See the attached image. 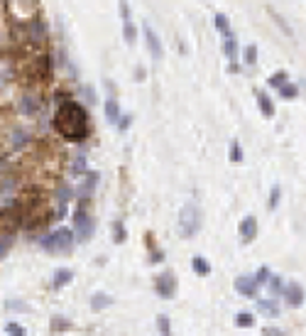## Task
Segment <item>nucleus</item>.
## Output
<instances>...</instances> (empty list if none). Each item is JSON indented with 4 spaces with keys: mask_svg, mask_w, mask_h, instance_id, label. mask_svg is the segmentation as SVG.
Returning a JSON list of instances; mask_svg holds the SVG:
<instances>
[{
    "mask_svg": "<svg viewBox=\"0 0 306 336\" xmlns=\"http://www.w3.org/2000/svg\"><path fill=\"white\" fill-rule=\"evenodd\" d=\"M52 123H54L56 133L69 142H84L91 135L88 111L81 106V101H74V98H64L56 103Z\"/></svg>",
    "mask_w": 306,
    "mask_h": 336,
    "instance_id": "f257e3e1",
    "label": "nucleus"
},
{
    "mask_svg": "<svg viewBox=\"0 0 306 336\" xmlns=\"http://www.w3.org/2000/svg\"><path fill=\"white\" fill-rule=\"evenodd\" d=\"M177 228H179L181 238H191V236L198 233V228H201V209L196 206L194 201H189V204L181 206Z\"/></svg>",
    "mask_w": 306,
    "mask_h": 336,
    "instance_id": "f03ea898",
    "label": "nucleus"
},
{
    "mask_svg": "<svg viewBox=\"0 0 306 336\" xmlns=\"http://www.w3.org/2000/svg\"><path fill=\"white\" fill-rule=\"evenodd\" d=\"M74 231L71 228H56L42 238V248L49 253H69L74 248Z\"/></svg>",
    "mask_w": 306,
    "mask_h": 336,
    "instance_id": "7ed1b4c3",
    "label": "nucleus"
},
{
    "mask_svg": "<svg viewBox=\"0 0 306 336\" xmlns=\"http://www.w3.org/2000/svg\"><path fill=\"white\" fill-rule=\"evenodd\" d=\"M93 231H96V224H93L91 213L86 209H76V213H74V233H76L79 243H88Z\"/></svg>",
    "mask_w": 306,
    "mask_h": 336,
    "instance_id": "20e7f679",
    "label": "nucleus"
},
{
    "mask_svg": "<svg viewBox=\"0 0 306 336\" xmlns=\"http://www.w3.org/2000/svg\"><path fill=\"white\" fill-rule=\"evenodd\" d=\"M22 27V40L27 44H35V47H40V44L47 42V27H44L42 20H32V22H25V25H20Z\"/></svg>",
    "mask_w": 306,
    "mask_h": 336,
    "instance_id": "39448f33",
    "label": "nucleus"
},
{
    "mask_svg": "<svg viewBox=\"0 0 306 336\" xmlns=\"http://www.w3.org/2000/svg\"><path fill=\"white\" fill-rule=\"evenodd\" d=\"M154 290H157V294H159L162 299H172V297L177 294V278H174L172 272H162V275H157Z\"/></svg>",
    "mask_w": 306,
    "mask_h": 336,
    "instance_id": "423d86ee",
    "label": "nucleus"
},
{
    "mask_svg": "<svg viewBox=\"0 0 306 336\" xmlns=\"http://www.w3.org/2000/svg\"><path fill=\"white\" fill-rule=\"evenodd\" d=\"M142 32H145V40H147V49H150L152 59L162 62V59H164V47H162V40H159V35H154V29L150 27L147 22L142 25Z\"/></svg>",
    "mask_w": 306,
    "mask_h": 336,
    "instance_id": "0eeeda50",
    "label": "nucleus"
},
{
    "mask_svg": "<svg viewBox=\"0 0 306 336\" xmlns=\"http://www.w3.org/2000/svg\"><path fill=\"white\" fill-rule=\"evenodd\" d=\"M282 294H284V299H287L289 307H301V304H304V290H301L299 282H289V285L282 290Z\"/></svg>",
    "mask_w": 306,
    "mask_h": 336,
    "instance_id": "6e6552de",
    "label": "nucleus"
},
{
    "mask_svg": "<svg viewBox=\"0 0 306 336\" xmlns=\"http://www.w3.org/2000/svg\"><path fill=\"white\" fill-rule=\"evenodd\" d=\"M42 111V101L37 94H25V96L20 98V113H25V115H37V113Z\"/></svg>",
    "mask_w": 306,
    "mask_h": 336,
    "instance_id": "1a4fd4ad",
    "label": "nucleus"
},
{
    "mask_svg": "<svg viewBox=\"0 0 306 336\" xmlns=\"http://www.w3.org/2000/svg\"><path fill=\"white\" fill-rule=\"evenodd\" d=\"M235 290L243 297H255L257 292V280H255V275H240L235 278Z\"/></svg>",
    "mask_w": 306,
    "mask_h": 336,
    "instance_id": "9d476101",
    "label": "nucleus"
},
{
    "mask_svg": "<svg viewBox=\"0 0 306 336\" xmlns=\"http://www.w3.org/2000/svg\"><path fill=\"white\" fill-rule=\"evenodd\" d=\"M255 236H257V221H255V216H245L240 221V240L243 243H252Z\"/></svg>",
    "mask_w": 306,
    "mask_h": 336,
    "instance_id": "9b49d317",
    "label": "nucleus"
},
{
    "mask_svg": "<svg viewBox=\"0 0 306 336\" xmlns=\"http://www.w3.org/2000/svg\"><path fill=\"white\" fill-rule=\"evenodd\" d=\"M96 184H98V174H96V172H88V174H86V179H84V184L79 187V199H81V201H88V199L93 196Z\"/></svg>",
    "mask_w": 306,
    "mask_h": 336,
    "instance_id": "f8f14e48",
    "label": "nucleus"
},
{
    "mask_svg": "<svg viewBox=\"0 0 306 336\" xmlns=\"http://www.w3.org/2000/svg\"><path fill=\"white\" fill-rule=\"evenodd\" d=\"M255 96H257V106H260L264 118H275V103H272V98L267 96L264 91H257Z\"/></svg>",
    "mask_w": 306,
    "mask_h": 336,
    "instance_id": "ddd939ff",
    "label": "nucleus"
},
{
    "mask_svg": "<svg viewBox=\"0 0 306 336\" xmlns=\"http://www.w3.org/2000/svg\"><path fill=\"white\" fill-rule=\"evenodd\" d=\"M15 246V231L13 228H5V231H0V258H5L10 248Z\"/></svg>",
    "mask_w": 306,
    "mask_h": 336,
    "instance_id": "4468645a",
    "label": "nucleus"
},
{
    "mask_svg": "<svg viewBox=\"0 0 306 336\" xmlns=\"http://www.w3.org/2000/svg\"><path fill=\"white\" fill-rule=\"evenodd\" d=\"M71 280H74V272H71L69 267H61V270H56V272H54L52 287H54V290H61V287H66Z\"/></svg>",
    "mask_w": 306,
    "mask_h": 336,
    "instance_id": "2eb2a0df",
    "label": "nucleus"
},
{
    "mask_svg": "<svg viewBox=\"0 0 306 336\" xmlns=\"http://www.w3.org/2000/svg\"><path fill=\"white\" fill-rule=\"evenodd\" d=\"M120 106H118V101L115 98H108L106 101V118H108V123L111 126H118V120H120Z\"/></svg>",
    "mask_w": 306,
    "mask_h": 336,
    "instance_id": "dca6fc26",
    "label": "nucleus"
},
{
    "mask_svg": "<svg viewBox=\"0 0 306 336\" xmlns=\"http://www.w3.org/2000/svg\"><path fill=\"white\" fill-rule=\"evenodd\" d=\"M13 76H15V64L8 59V56H3V59H0V86H5Z\"/></svg>",
    "mask_w": 306,
    "mask_h": 336,
    "instance_id": "f3484780",
    "label": "nucleus"
},
{
    "mask_svg": "<svg viewBox=\"0 0 306 336\" xmlns=\"http://www.w3.org/2000/svg\"><path fill=\"white\" fill-rule=\"evenodd\" d=\"M108 307H113V297H108L106 292H96L91 297V309L100 312V309H108Z\"/></svg>",
    "mask_w": 306,
    "mask_h": 336,
    "instance_id": "a211bd4d",
    "label": "nucleus"
},
{
    "mask_svg": "<svg viewBox=\"0 0 306 336\" xmlns=\"http://www.w3.org/2000/svg\"><path fill=\"white\" fill-rule=\"evenodd\" d=\"M257 309L262 312L264 317H277L279 314V304L275 299H260V302H257Z\"/></svg>",
    "mask_w": 306,
    "mask_h": 336,
    "instance_id": "6ab92c4d",
    "label": "nucleus"
},
{
    "mask_svg": "<svg viewBox=\"0 0 306 336\" xmlns=\"http://www.w3.org/2000/svg\"><path fill=\"white\" fill-rule=\"evenodd\" d=\"M213 25H216V29L221 32L223 37H225V35H230V20H228V15L216 13V15H213Z\"/></svg>",
    "mask_w": 306,
    "mask_h": 336,
    "instance_id": "aec40b11",
    "label": "nucleus"
},
{
    "mask_svg": "<svg viewBox=\"0 0 306 336\" xmlns=\"http://www.w3.org/2000/svg\"><path fill=\"white\" fill-rule=\"evenodd\" d=\"M191 267L196 270V275H211V263L206 258H201V255H194V260H191Z\"/></svg>",
    "mask_w": 306,
    "mask_h": 336,
    "instance_id": "412c9836",
    "label": "nucleus"
},
{
    "mask_svg": "<svg viewBox=\"0 0 306 336\" xmlns=\"http://www.w3.org/2000/svg\"><path fill=\"white\" fill-rule=\"evenodd\" d=\"M71 194H74V192H71L69 184H61V187H59V216L64 213V209H66V204H69Z\"/></svg>",
    "mask_w": 306,
    "mask_h": 336,
    "instance_id": "4be33fe9",
    "label": "nucleus"
},
{
    "mask_svg": "<svg viewBox=\"0 0 306 336\" xmlns=\"http://www.w3.org/2000/svg\"><path fill=\"white\" fill-rule=\"evenodd\" d=\"M123 40H125L127 44H132L135 40H138V27H135V22H132V20L123 22Z\"/></svg>",
    "mask_w": 306,
    "mask_h": 336,
    "instance_id": "5701e85b",
    "label": "nucleus"
},
{
    "mask_svg": "<svg viewBox=\"0 0 306 336\" xmlns=\"http://www.w3.org/2000/svg\"><path fill=\"white\" fill-rule=\"evenodd\" d=\"M277 91H279V96H282V98H287V101H289V98H296V96H299V86H296V84H292V81H287V84H282V86H279V88H277Z\"/></svg>",
    "mask_w": 306,
    "mask_h": 336,
    "instance_id": "b1692460",
    "label": "nucleus"
},
{
    "mask_svg": "<svg viewBox=\"0 0 306 336\" xmlns=\"http://www.w3.org/2000/svg\"><path fill=\"white\" fill-rule=\"evenodd\" d=\"M86 167H88V165H86V155L84 152L76 155L74 162H71V174H76V177H79V174H86Z\"/></svg>",
    "mask_w": 306,
    "mask_h": 336,
    "instance_id": "393cba45",
    "label": "nucleus"
},
{
    "mask_svg": "<svg viewBox=\"0 0 306 336\" xmlns=\"http://www.w3.org/2000/svg\"><path fill=\"white\" fill-rule=\"evenodd\" d=\"M235 324L243 326V329H250V326H255V314H250V312H240L235 317Z\"/></svg>",
    "mask_w": 306,
    "mask_h": 336,
    "instance_id": "a878e982",
    "label": "nucleus"
},
{
    "mask_svg": "<svg viewBox=\"0 0 306 336\" xmlns=\"http://www.w3.org/2000/svg\"><path fill=\"white\" fill-rule=\"evenodd\" d=\"M228 157H230V162H243V147H240V142L233 140L230 142V147H228Z\"/></svg>",
    "mask_w": 306,
    "mask_h": 336,
    "instance_id": "bb28decb",
    "label": "nucleus"
},
{
    "mask_svg": "<svg viewBox=\"0 0 306 336\" xmlns=\"http://www.w3.org/2000/svg\"><path fill=\"white\" fill-rule=\"evenodd\" d=\"M157 329H159L162 336H172V324H169L167 314H159V317H157Z\"/></svg>",
    "mask_w": 306,
    "mask_h": 336,
    "instance_id": "cd10ccee",
    "label": "nucleus"
},
{
    "mask_svg": "<svg viewBox=\"0 0 306 336\" xmlns=\"http://www.w3.org/2000/svg\"><path fill=\"white\" fill-rule=\"evenodd\" d=\"M287 81H289L287 71H277V74H272V76H269V81H267V84L272 86V88H279V86L287 84Z\"/></svg>",
    "mask_w": 306,
    "mask_h": 336,
    "instance_id": "c85d7f7f",
    "label": "nucleus"
},
{
    "mask_svg": "<svg viewBox=\"0 0 306 336\" xmlns=\"http://www.w3.org/2000/svg\"><path fill=\"white\" fill-rule=\"evenodd\" d=\"M245 64L248 67H255L257 64V47L255 44H248L245 47Z\"/></svg>",
    "mask_w": 306,
    "mask_h": 336,
    "instance_id": "c756f323",
    "label": "nucleus"
},
{
    "mask_svg": "<svg viewBox=\"0 0 306 336\" xmlns=\"http://www.w3.org/2000/svg\"><path fill=\"white\" fill-rule=\"evenodd\" d=\"M5 331H8L10 336H25L27 334V329H25L22 324H17V322H10L8 326H5Z\"/></svg>",
    "mask_w": 306,
    "mask_h": 336,
    "instance_id": "7c9ffc66",
    "label": "nucleus"
},
{
    "mask_svg": "<svg viewBox=\"0 0 306 336\" xmlns=\"http://www.w3.org/2000/svg\"><path fill=\"white\" fill-rule=\"evenodd\" d=\"M125 238H127L125 226H123V224H115V226H113V240H115V243H123Z\"/></svg>",
    "mask_w": 306,
    "mask_h": 336,
    "instance_id": "2f4dec72",
    "label": "nucleus"
},
{
    "mask_svg": "<svg viewBox=\"0 0 306 336\" xmlns=\"http://www.w3.org/2000/svg\"><path fill=\"white\" fill-rule=\"evenodd\" d=\"M267 285H269V292H272V294H282V290H284V287H282V280H279L277 275H275V278L269 275V280H267Z\"/></svg>",
    "mask_w": 306,
    "mask_h": 336,
    "instance_id": "473e14b6",
    "label": "nucleus"
},
{
    "mask_svg": "<svg viewBox=\"0 0 306 336\" xmlns=\"http://www.w3.org/2000/svg\"><path fill=\"white\" fill-rule=\"evenodd\" d=\"M13 145H15V147H22V145H27V133H25V130H15Z\"/></svg>",
    "mask_w": 306,
    "mask_h": 336,
    "instance_id": "72a5a7b5",
    "label": "nucleus"
},
{
    "mask_svg": "<svg viewBox=\"0 0 306 336\" xmlns=\"http://www.w3.org/2000/svg\"><path fill=\"white\" fill-rule=\"evenodd\" d=\"M279 196H282V189L279 187H272V194H269V209H277V204H279Z\"/></svg>",
    "mask_w": 306,
    "mask_h": 336,
    "instance_id": "f704fd0d",
    "label": "nucleus"
},
{
    "mask_svg": "<svg viewBox=\"0 0 306 336\" xmlns=\"http://www.w3.org/2000/svg\"><path fill=\"white\" fill-rule=\"evenodd\" d=\"M120 17H123V22L132 20L130 17V0H120Z\"/></svg>",
    "mask_w": 306,
    "mask_h": 336,
    "instance_id": "c9c22d12",
    "label": "nucleus"
},
{
    "mask_svg": "<svg viewBox=\"0 0 306 336\" xmlns=\"http://www.w3.org/2000/svg\"><path fill=\"white\" fill-rule=\"evenodd\" d=\"M269 15H272V17H275V20H277V22H279V27L284 29V32H287V35H292V29H289V25H287V22H284V20H282V17H279V15L275 13V10H272V8H269Z\"/></svg>",
    "mask_w": 306,
    "mask_h": 336,
    "instance_id": "e433bc0d",
    "label": "nucleus"
},
{
    "mask_svg": "<svg viewBox=\"0 0 306 336\" xmlns=\"http://www.w3.org/2000/svg\"><path fill=\"white\" fill-rule=\"evenodd\" d=\"M255 280H257V285H260V282H267L269 280V270H267V267H260L257 275H255Z\"/></svg>",
    "mask_w": 306,
    "mask_h": 336,
    "instance_id": "4c0bfd02",
    "label": "nucleus"
},
{
    "mask_svg": "<svg viewBox=\"0 0 306 336\" xmlns=\"http://www.w3.org/2000/svg\"><path fill=\"white\" fill-rule=\"evenodd\" d=\"M71 324L66 322V319H59V317H54L52 319V329H69Z\"/></svg>",
    "mask_w": 306,
    "mask_h": 336,
    "instance_id": "58836bf2",
    "label": "nucleus"
},
{
    "mask_svg": "<svg viewBox=\"0 0 306 336\" xmlns=\"http://www.w3.org/2000/svg\"><path fill=\"white\" fill-rule=\"evenodd\" d=\"M130 123H132V118H130V115H120L118 128H120V130H127V128H130Z\"/></svg>",
    "mask_w": 306,
    "mask_h": 336,
    "instance_id": "ea45409f",
    "label": "nucleus"
},
{
    "mask_svg": "<svg viewBox=\"0 0 306 336\" xmlns=\"http://www.w3.org/2000/svg\"><path fill=\"white\" fill-rule=\"evenodd\" d=\"M8 309H22V312H29V307L25 304V302H13V299L8 302Z\"/></svg>",
    "mask_w": 306,
    "mask_h": 336,
    "instance_id": "a19ab883",
    "label": "nucleus"
},
{
    "mask_svg": "<svg viewBox=\"0 0 306 336\" xmlns=\"http://www.w3.org/2000/svg\"><path fill=\"white\" fill-rule=\"evenodd\" d=\"M162 260H164V255H162L159 251L152 253V258H150V263H162Z\"/></svg>",
    "mask_w": 306,
    "mask_h": 336,
    "instance_id": "79ce46f5",
    "label": "nucleus"
},
{
    "mask_svg": "<svg viewBox=\"0 0 306 336\" xmlns=\"http://www.w3.org/2000/svg\"><path fill=\"white\" fill-rule=\"evenodd\" d=\"M264 334H267V336H282V331H275V329H267Z\"/></svg>",
    "mask_w": 306,
    "mask_h": 336,
    "instance_id": "37998d69",
    "label": "nucleus"
}]
</instances>
